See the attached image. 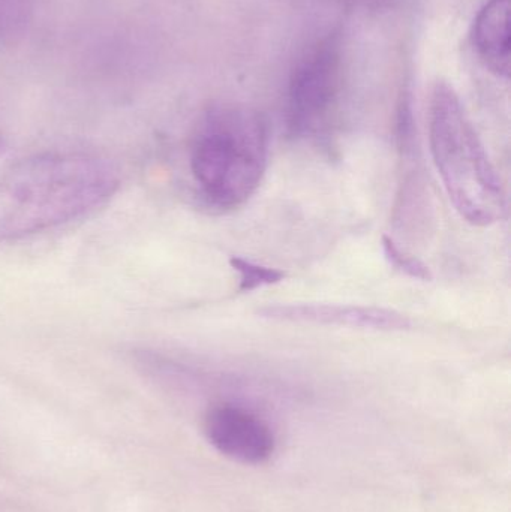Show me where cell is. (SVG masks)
I'll list each match as a JSON object with an SVG mask.
<instances>
[{
    "mask_svg": "<svg viewBox=\"0 0 511 512\" xmlns=\"http://www.w3.org/2000/svg\"><path fill=\"white\" fill-rule=\"evenodd\" d=\"M120 186L108 159L87 153H42L0 174V243L62 227L104 206Z\"/></svg>",
    "mask_w": 511,
    "mask_h": 512,
    "instance_id": "obj_1",
    "label": "cell"
},
{
    "mask_svg": "<svg viewBox=\"0 0 511 512\" xmlns=\"http://www.w3.org/2000/svg\"><path fill=\"white\" fill-rule=\"evenodd\" d=\"M269 164V126L254 108L221 104L201 117L189 170L207 206L233 210L260 188Z\"/></svg>",
    "mask_w": 511,
    "mask_h": 512,
    "instance_id": "obj_2",
    "label": "cell"
},
{
    "mask_svg": "<svg viewBox=\"0 0 511 512\" xmlns=\"http://www.w3.org/2000/svg\"><path fill=\"white\" fill-rule=\"evenodd\" d=\"M432 159L456 212L474 227H491L506 216L503 183L450 84L437 83L429 104Z\"/></svg>",
    "mask_w": 511,
    "mask_h": 512,
    "instance_id": "obj_3",
    "label": "cell"
},
{
    "mask_svg": "<svg viewBox=\"0 0 511 512\" xmlns=\"http://www.w3.org/2000/svg\"><path fill=\"white\" fill-rule=\"evenodd\" d=\"M341 86V38L330 33L312 44L291 72L287 125L294 137L317 138L329 129Z\"/></svg>",
    "mask_w": 511,
    "mask_h": 512,
    "instance_id": "obj_4",
    "label": "cell"
},
{
    "mask_svg": "<svg viewBox=\"0 0 511 512\" xmlns=\"http://www.w3.org/2000/svg\"><path fill=\"white\" fill-rule=\"evenodd\" d=\"M204 433L219 453L245 465L267 462L275 451L270 427L240 406H213L204 418Z\"/></svg>",
    "mask_w": 511,
    "mask_h": 512,
    "instance_id": "obj_5",
    "label": "cell"
},
{
    "mask_svg": "<svg viewBox=\"0 0 511 512\" xmlns=\"http://www.w3.org/2000/svg\"><path fill=\"white\" fill-rule=\"evenodd\" d=\"M261 318L300 324L336 325L359 330L405 331L411 321L398 310L356 304L297 303L269 304L257 310Z\"/></svg>",
    "mask_w": 511,
    "mask_h": 512,
    "instance_id": "obj_6",
    "label": "cell"
},
{
    "mask_svg": "<svg viewBox=\"0 0 511 512\" xmlns=\"http://www.w3.org/2000/svg\"><path fill=\"white\" fill-rule=\"evenodd\" d=\"M473 44L483 65L510 77V0H489L474 21Z\"/></svg>",
    "mask_w": 511,
    "mask_h": 512,
    "instance_id": "obj_7",
    "label": "cell"
},
{
    "mask_svg": "<svg viewBox=\"0 0 511 512\" xmlns=\"http://www.w3.org/2000/svg\"><path fill=\"white\" fill-rule=\"evenodd\" d=\"M230 265L239 273V291L251 292L263 286L275 285L285 279L284 271L257 264L242 256H231Z\"/></svg>",
    "mask_w": 511,
    "mask_h": 512,
    "instance_id": "obj_8",
    "label": "cell"
},
{
    "mask_svg": "<svg viewBox=\"0 0 511 512\" xmlns=\"http://www.w3.org/2000/svg\"><path fill=\"white\" fill-rule=\"evenodd\" d=\"M383 252L387 262L399 273L405 274L411 279L423 280V282H429L432 279L429 267H426L416 256L408 254L392 237H383Z\"/></svg>",
    "mask_w": 511,
    "mask_h": 512,
    "instance_id": "obj_9",
    "label": "cell"
},
{
    "mask_svg": "<svg viewBox=\"0 0 511 512\" xmlns=\"http://www.w3.org/2000/svg\"><path fill=\"white\" fill-rule=\"evenodd\" d=\"M32 15V0H0V39L23 32Z\"/></svg>",
    "mask_w": 511,
    "mask_h": 512,
    "instance_id": "obj_10",
    "label": "cell"
}]
</instances>
